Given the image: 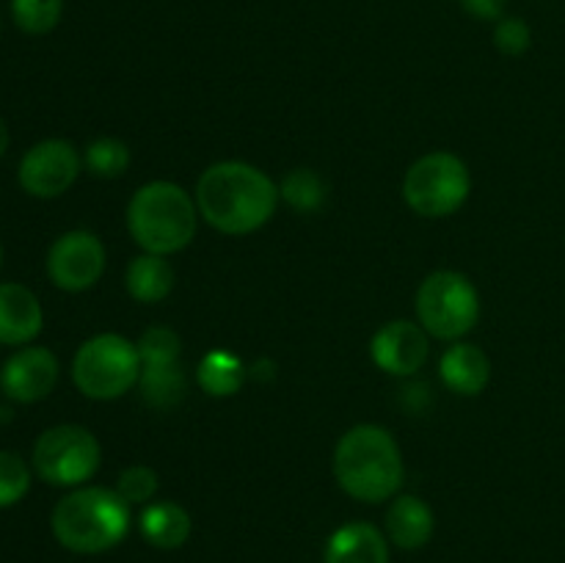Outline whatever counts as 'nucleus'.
<instances>
[{
    "label": "nucleus",
    "mask_w": 565,
    "mask_h": 563,
    "mask_svg": "<svg viewBox=\"0 0 565 563\" xmlns=\"http://www.w3.org/2000/svg\"><path fill=\"white\" fill-rule=\"evenodd\" d=\"M279 185L263 169L243 160L207 166L196 182L199 215L221 235H252L274 219Z\"/></svg>",
    "instance_id": "obj_1"
},
{
    "label": "nucleus",
    "mask_w": 565,
    "mask_h": 563,
    "mask_svg": "<svg viewBox=\"0 0 565 563\" xmlns=\"http://www.w3.org/2000/svg\"><path fill=\"white\" fill-rule=\"evenodd\" d=\"M334 478L340 489L359 502L392 500L406 478L401 445L381 425H353L337 442Z\"/></svg>",
    "instance_id": "obj_2"
},
{
    "label": "nucleus",
    "mask_w": 565,
    "mask_h": 563,
    "mask_svg": "<svg viewBox=\"0 0 565 563\" xmlns=\"http://www.w3.org/2000/svg\"><path fill=\"white\" fill-rule=\"evenodd\" d=\"M55 541L77 555H99L119 544L130 530V506L116 489L77 486L61 497L50 517Z\"/></svg>",
    "instance_id": "obj_3"
},
{
    "label": "nucleus",
    "mask_w": 565,
    "mask_h": 563,
    "mask_svg": "<svg viewBox=\"0 0 565 563\" xmlns=\"http://www.w3.org/2000/svg\"><path fill=\"white\" fill-rule=\"evenodd\" d=\"M196 199L169 180L147 182L127 204V230L147 254L182 252L196 237Z\"/></svg>",
    "instance_id": "obj_4"
},
{
    "label": "nucleus",
    "mask_w": 565,
    "mask_h": 563,
    "mask_svg": "<svg viewBox=\"0 0 565 563\" xmlns=\"http://www.w3.org/2000/svg\"><path fill=\"white\" fill-rule=\"evenodd\" d=\"M141 379L138 346L121 334H94L72 359V381L92 401H116Z\"/></svg>",
    "instance_id": "obj_5"
},
{
    "label": "nucleus",
    "mask_w": 565,
    "mask_h": 563,
    "mask_svg": "<svg viewBox=\"0 0 565 563\" xmlns=\"http://www.w3.org/2000/svg\"><path fill=\"white\" fill-rule=\"evenodd\" d=\"M419 326L436 340L458 342L478 326L480 296L469 276L458 270H434L417 290Z\"/></svg>",
    "instance_id": "obj_6"
},
{
    "label": "nucleus",
    "mask_w": 565,
    "mask_h": 563,
    "mask_svg": "<svg viewBox=\"0 0 565 563\" xmlns=\"http://www.w3.org/2000/svg\"><path fill=\"white\" fill-rule=\"evenodd\" d=\"M472 177L467 163L452 152H428L414 160L403 180L406 204L423 219H447L467 204Z\"/></svg>",
    "instance_id": "obj_7"
},
{
    "label": "nucleus",
    "mask_w": 565,
    "mask_h": 563,
    "mask_svg": "<svg viewBox=\"0 0 565 563\" xmlns=\"http://www.w3.org/2000/svg\"><path fill=\"white\" fill-rule=\"evenodd\" d=\"M31 461L44 484L77 489L97 475L99 461H103V447L88 428L64 423L53 425L39 436Z\"/></svg>",
    "instance_id": "obj_8"
},
{
    "label": "nucleus",
    "mask_w": 565,
    "mask_h": 563,
    "mask_svg": "<svg viewBox=\"0 0 565 563\" xmlns=\"http://www.w3.org/2000/svg\"><path fill=\"white\" fill-rule=\"evenodd\" d=\"M108 252L99 235L88 230H70L53 241L47 252V276L58 290H92L105 274Z\"/></svg>",
    "instance_id": "obj_9"
},
{
    "label": "nucleus",
    "mask_w": 565,
    "mask_h": 563,
    "mask_svg": "<svg viewBox=\"0 0 565 563\" xmlns=\"http://www.w3.org/2000/svg\"><path fill=\"white\" fill-rule=\"evenodd\" d=\"M83 158L75 149V144L64 138H47L39 141L22 155L17 180L22 191L33 199H55L70 191L75 180L81 177Z\"/></svg>",
    "instance_id": "obj_10"
},
{
    "label": "nucleus",
    "mask_w": 565,
    "mask_h": 563,
    "mask_svg": "<svg viewBox=\"0 0 565 563\" xmlns=\"http://www.w3.org/2000/svg\"><path fill=\"white\" fill-rule=\"evenodd\" d=\"M58 359L44 346H22L0 368V390L17 403H39L58 384Z\"/></svg>",
    "instance_id": "obj_11"
},
{
    "label": "nucleus",
    "mask_w": 565,
    "mask_h": 563,
    "mask_svg": "<svg viewBox=\"0 0 565 563\" xmlns=\"http://www.w3.org/2000/svg\"><path fill=\"white\" fill-rule=\"evenodd\" d=\"M428 331L412 320H390L370 340V357L384 373L414 375L428 362Z\"/></svg>",
    "instance_id": "obj_12"
},
{
    "label": "nucleus",
    "mask_w": 565,
    "mask_h": 563,
    "mask_svg": "<svg viewBox=\"0 0 565 563\" xmlns=\"http://www.w3.org/2000/svg\"><path fill=\"white\" fill-rule=\"evenodd\" d=\"M44 326L36 293L20 282H0V346H31Z\"/></svg>",
    "instance_id": "obj_13"
},
{
    "label": "nucleus",
    "mask_w": 565,
    "mask_h": 563,
    "mask_svg": "<svg viewBox=\"0 0 565 563\" xmlns=\"http://www.w3.org/2000/svg\"><path fill=\"white\" fill-rule=\"evenodd\" d=\"M326 563H390V539L370 522H348L331 533Z\"/></svg>",
    "instance_id": "obj_14"
},
{
    "label": "nucleus",
    "mask_w": 565,
    "mask_h": 563,
    "mask_svg": "<svg viewBox=\"0 0 565 563\" xmlns=\"http://www.w3.org/2000/svg\"><path fill=\"white\" fill-rule=\"evenodd\" d=\"M439 375L445 386L456 395H480L489 386L491 362L483 348L472 342H452L439 359Z\"/></svg>",
    "instance_id": "obj_15"
},
{
    "label": "nucleus",
    "mask_w": 565,
    "mask_h": 563,
    "mask_svg": "<svg viewBox=\"0 0 565 563\" xmlns=\"http://www.w3.org/2000/svg\"><path fill=\"white\" fill-rule=\"evenodd\" d=\"M436 517L428 502L417 495H401L386 511V539L401 550H419L430 541Z\"/></svg>",
    "instance_id": "obj_16"
},
{
    "label": "nucleus",
    "mask_w": 565,
    "mask_h": 563,
    "mask_svg": "<svg viewBox=\"0 0 565 563\" xmlns=\"http://www.w3.org/2000/svg\"><path fill=\"white\" fill-rule=\"evenodd\" d=\"M138 528L147 544L158 546V550H180L188 539H191L193 519L180 502L174 500H154L143 506Z\"/></svg>",
    "instance_id": "obj_17"
},
{
    "label": "nucleus",
    "mask_w": 565,
    "mask_h": 563,
    "mask_svg": "<svg viewBox=\"0 0 565 563\" xmlns=\"http://www.w3.org/2000/svg\"><path fill=\"white\" fill-rule=\"evenodd\" d=\"M174 268L163 254H138L125 270V287L138 304H158L174 290Z\"/></svg>",
    "instance_id": "obj_18"
},
{
    "label": "nucleus",
    "mask_w": 565,
    "mask_h": 563,
    "mask_svg": "<svg viewBox=\"0 0 565 563\" xmlns=\"http://www.w3.org/2000/svg\"><path fill=\"white\" fill-rule=\"evenodd\" d=\"M141 397L154 408H171L182 403L188 395V373L182 362H160L141 364V379H138Z\"/></svg>",
    "instance_id": "obj_19"
},
{
    "label": "nucleus",
    "mask_w": 565,
    "mask_h": 563,
    "mask_svg": "<svg viewBox=\"0 0 565 563\" xmlns=\"http://www.w3.org/2000/svg\"><path fill=\"white\" fill-rule=\"evenodd\" d=\"M196 381L210 397H230L241 392L243 381H246V368H243L241 357H235L232 351L213 348L199 362Z\"/></svg>",
    "instance_id": "obj_20"
},
{
    "label": "nucleus",
    "mask_w": 565,
    "mask_h": 563,
    "mask_svg": "<svg viewBox=\"0 0 565 563\" xmlns=\"http://www.w3.org/2000/svg\"><path fill=\"white\" fill-rule=\"evenodd\" d=\"M279 196L298 213H318L326 204V182L312 169H292L281 180Z\"/></svg>",
    "instance_id": "obj_21"
},
{
    "label": "nucleus",
    "mask_w": 565,
    "mask_h": 563,
    "mask_svg": "<svg viewBox=\"0 0 565 563\" xmlns=\"http://www.w3.org/2000/svg\"><path fill=\"white\" fill-rule=\"evenodd\" d=\"M64 14V0H11V20L31 36L53 31Z\"/></svg>",
    "instance_id": "obj_22"
},
{
    "label": "nucleus",
    "mask_w": 565,
    "mask_h": 563,
    "mask_svg": "<svg viewBox=\"0 0 565 563\" xmlns=\"http://www.w3.org/2000/svg\"><path fill=\"white\" fill-rule=\"evenodd\" d=\"M86 166L94 177L114 180V177L125 174L130 166V147L121 138H97L86 147Z\"/></svg>",
    "instance_id": "obj_23"
},
{
    "label": "nucleus",
    "mask_w": 565,
    "mask_h": 563,
    "mask_svg": "<svg viewBox=\"0 0 565 563\" xmlns=\"http://www.w3.org/2000/svg\"><path fill=\"white\" fill-rule=\"evenodd\" d=\"M31 491V467L14 450H0V508H11Z\"/></svg>",
    "instance_id": "obj_24"
},
{
    "label": "nucleus",
    "mask_w": 565,
    "mask_h": 563,
    "mask_svg": "<svg viewBox=\"0 0 565 563\" xmlns=\"http://www.w3.org/2000/svg\"><path fill=\"white\" fill-rule=\"evenodd\" d=\"M138 346V357L141 364H160V362H177L182 353V340L174 329L169 326H152L141 334Z\"/></svg>",
    "instance_id": "obj_25"
},
{
    "label": "nucleus",
    "mask_w": 565,
    "mask_h": 563,
    "mask_svg": "<svg viewBox=\"0 0 565 563\" xmlns=\"http://www.w3.org/2000/svg\"><path fill=\"white\" fill-rule=\"evenodd\" d=\"M158 472L143 464L121 469L119 480H116V491L127 506H149L152 497L158 495Z\"/></svg>",
    "instance_id": "obj_26"
},
{
    "label": "nucleus",
    "mask_w": 565,
    "mask_h": 563,
    "mask_svg": "<svg viewBox=\"0 0 565 563\" xmlns=\"http://www.w3.org/2000/svg\"><path fill=\"white\" fill-rule=\"evenodd\" d=\"M494 44L502 55H524L533 44V31L522 17H502L494 28Z\"/></svg>",
    "instance_id": "obj_27"
},
{
    "label": "nucleus",
    "mask_w": 565,
    "mask_h": 563,
    "mask_svg": "<svg viewBox=\"0 0 565 563\" xmlns=\"http://www.w3.org/2000/svg\"><path fill=\"white\" fill-rule=\"evenodd\" d=\"M463 11L467 14H472L475 20H502V14H505V6L508 0H461Z\"/></svg>",
    "instance_id": "obj_28"
},
{
    "label": "nucleus",
    "mask_w": 565,
    "mask_h": 563,
    "mask_svg": "<svg viewBox=\"0 0 565 563\" xmlns=\"http://www.w3.org/2000/svg\"><path fill=\"white\" fill-rule=\"evenodd\" d=\"M9 141H11V136H9V127H6V121L0 119V158H3V155H6V149H9Z\"/></svg>",
    "instance_id": "obj_29"
},
{
    "label": "nucleus",
    "mask_w": 565,
    "mask_h": 563,
    "mask_svg": "<svg viewBox=\"0 0 565 563\" xmlns=\"http://www.w3.org/2000/svg\"><path fill=\"white\" fill-rule=\"evenodd\" d=\"M0 263H3V243H0Z\"/></svg>",
    "instance_id": "obj_30"
}]
</instances>
